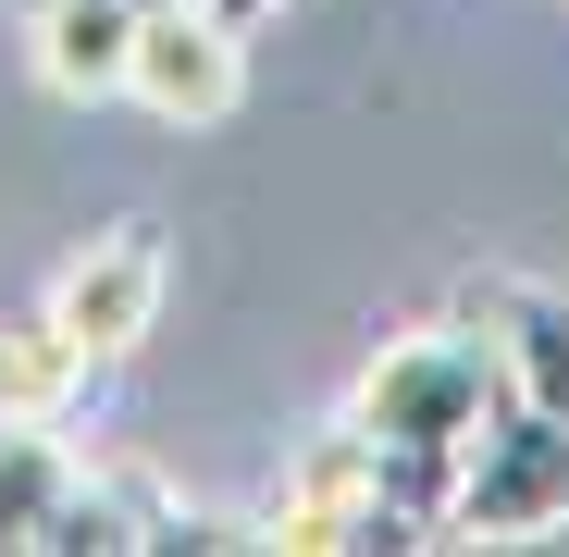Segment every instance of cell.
Instances as JSON below:
<instances>
[{
    "mask_svg": "<svg viewBox=\"0 0 569 557\" xmlns=\"http://www.w3.org/2000/svg\"><path fill=\"white\" fill-rule=\"evenodd\" d=\"M508 409V371L483 322H433V335H385V359L359 371L347 421L385 446V484L421 533H446V484H458V446Z\"/></svg>",
    "mask_w": 569,
    "mask_h": 557,
    "instance_id": "6da1fadb",
    "label": "cell"
},
{
    "mask_svg": "<svg viewBox=\"0 0 569 557\" xmlns=\"http://www.w3.org/2000/svg\"><path fill=\"white\" fill-rule=\"evenodd\" d=\"M569 520V421H545V409H496L483 434L458 446V484H446V533H470V545H532V533H557Z\"/></svg>",
    "mask_w": 569,
    "mask_h": 557,
    "instance_id": "7a4b0ae2",
    "label": "cell"
},
{
    "mask_svg": "<svg viewBox=\"0 0 569 557\" xmlns=\"http://www.w3.org/2000/svg\"><path fill=\"white\" fill-rule=\"evenodd\" d=\"M260 545H298V557H322V545H421V520H409L397 484H385V446H371L359 421H335L298 471L272 484Z\"/></svg>",
    "mask_w": 569,
    "mask_h": 557,
    "instance_id": "3957f363",
    "label": "cell"
},
{
    "mask_svg": "<svg viewBox=\"0 0 569 557\" xmlns=\"http://www.w3.org/2000/svg\"><path fill=\"white\" fill-rule=\"evenodd\" d=\"M124 100L161 112V125H223L248 100V26L223 0H149L137 13V62H124Z\"/></svg>",
    "mask_w": 569,
    "mask_h": 557,
    "instance_id": "277c9868",
    "label": "cell"
},
{
    "mask_svg": "<svg viewBox=\"0 0 569 557\" xmlns=\"http://www.w3.org/2000/svg\"><path fill=\"white\" fill-rule=\"evenodd\" d=\"M161 286H173L161 223H112V236H87V248L50 272V335H62L87 371H112V359H137V335L161 322Z\"/></svg>",
    "mask_w": 569,
    "mask_h": 557,
    "instance_id": "5b68a950",
    "label": "cell"
},
{
    "mask_svg": "<svg viewBox=\"0 0 569 557\" xmlns=\"http://www.w3.org/2000/svg\"><path fill=\"white\" fill-rule=\"evenodd\" d=\"M458 322H483L496 335V371H508V397L569 421V298L557 286H520V272H483V286L458 298Z\"/></svg>",
    "mask_w": 569,
    "mask_h": 557,
    "instance_id": "8992f818",
    "label": "cell"
},
{
    "mask_svg": "<svg viewBox=\"0 0 569 557\" xmlns=\"http://www.w3.org/2000/svg\"><path fill=\"white\" fill-rule=\"evenodd\" d=\"M137 13H149V0H26V62H38V87H50V100H124Z\"/></svg>",
    "mask_w": 569,
    "mask_h": 557,
    "instance_id": "52a82bcc",
    "label": "cell"
},
{
    "mask_svg": "<svg viewBox=\"0 0 569 557\" xmlns=\"http://www.w3.org/2000/svg\"><path fill=\"white\" fill-rule=\"evenodd\" d=\"M62 496H74V446L50 421H0V545H50Z\"/></svg>",
    "mask_w": 569,
    "mask_h": 557,
    "instance_id": "ba28073f",
    "label": "cell"
},
{
    "mask_svg": "<svg viewBox=\"0 0 569 557\" xmlns=\"http://www.w3.org/2000/svg\"><path fill=\"white\" fill-rule=\"evenodd\" d=\"M223 13H236V26H260V13H272V0H223Z\"/></svg>",
    "mask_w": 569,
    "mask_h": 557,
    "instance_id": "9c48e42d",
    "label": "cell"
},
{
    "mask_svg": "<svg viewBox=\"0 0 569 557\" xmlns=\"http://www.w3.org/2000/svg\"><path fill=\"white\" fill-rule=\"evenodd\" d=\"M0 421H13V385H0Z\"/></svg>",
    "mask_w": 569,
    "mask_h": 557,
    "instance_id": "30bf717a",
    "label": "cell"
}]
</instances>
